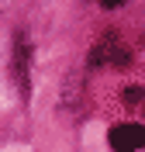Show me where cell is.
Returning <instances> with one entry per match:
<instances>
[{"label": "cell", "instance_id": "7a4b0ae2", "mask_svg": "<svg viewBox=\"0 0 145 152\" xmlns=\"http://www.w3.org/2000/svg\"><path fill=\"white\" fill-rule=\"evenodd\" d=\"M107 142L111 149H121V152H131V149H145V124H131V121H121L107 132Z\"/></svg>", "mask_w": 145, "mask_h": 152}, {"label": "cell", "instance_id": "6da1fadb", "mask_svg": "<svg viewBox=\"0 0 145 152\" xmlns=\"http://www.w3.org/2000/svg\"><path fill=\"white\" fill-rule=\"evenodd\" d=\"M128 59H131V52H128V45L125 42H121V35H117V31H104V35H100V42H97L93 48H90V66H128Z\"/></svg>", "mask_w": 145, "mask_h": 152}, {"label": "cell", "instance_id": "277c9868", "mask_svg": "<svg viewBox=\"0 0 145 152\" xmlns=\"http://www.w3.org/2000/svg\"><path fill=\"white\" fill-rule=\"evenodd\" d=\"M121 100H125V107L138 111V107H142V100H145V90H142V86H128L125 94H121Z\"/></svg>", "mask_w": 145, "mask_h": 152}, {"label": "cell", "instance_id": "5b68a950", "mask_svg": "<svg viewBox=\"0 0 145 152\" xmlns=\"http://www.w3.org/2000/svg\"><path fill=\"white\" fill-rule=\"evenodd\" d=\"M125 0H100V7H107V10H114V7H121Z\"/></svg>", "mask_w": 145, "mask_h": 152}, {"label": "cell", "instance_id": "3957f363", "mask_svg": "<svg viewBox=\"0 0 145 152\" xmlns=\"http://www.w3.org/2000/svg\"><path fill=\"white\" fill-rule=\"evenodd\" d=\"M10 73H14V80H17L21 94L28 97V73H31V42L24 31H17V38H14V62H10Z\"/></svg>", "mask_w": 145, "mask_h": 152}]
</instances>
